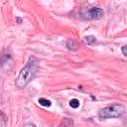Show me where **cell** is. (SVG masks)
<instances>
[{
  "label": "cell",
  "mask_w": 127,
  "mask_h": 127,
  "mask_svg": "<svg viewBox=\"0 0 127 127\" xmlns=\"http://www.w3.org/2000/svg\"><path fill=\"white\" fill-rule=\"evenodd\" d=\"M121 51H122V54L127 57V46H123V47L121 48Z\"/></svg>",
  "instance_id": "10"
},
{
  "label": "cell",
  "mask_w": 127,
  "mask_h": 127,
  "mask_svg": "<svg viewBox=\"0 0 127 127\" xmlns=\"http://www.w3.org/2000/svg\"><path fill=\"white\" fill-rule=\"evenodd\" d=\"M65 121H67V119H64V120H63V122H62L60 125H72V124H73L72 120H68V122H65Z\"/></svg>",
  "instance_id": "9"
},
{
  "label": "cell",
  "mask_w": 127,
  "mask_h": 127,
  "mask_svg": "<svg viewBox=\"0 0 127 127\" xmlns=\"http://www.w3.org/2000/svg\"><path fill=\"white\" fill-rule=\"evenodd\" d=\"M83 41L87 45H92V44H94L96 42V39L93 36H86V37L83 38Z\"/></svg>",
  "instance_id": "5"
},
{
  "label": "cell",
  "mask_w": 127,
  "mask_h": 127,
  "mask_svg": "<svg viewBox=\"0 0 127 127\" xmlns=\"http://www.w3.org/2000/svg\"><path fill=\"white\" fill-rule=\"evenodd\" d=\"M79 104H80V102H79V100L76 99V98H72V99L69 101L70 107H71V108H74V109L78 108V107H79Z\"/></svg>",
  "instance_id": "7"
},
{
  "label": "cell",
  "mask_w": 127,
  "mask_h": 127,
  "mask_svg": "<svg viewBox=\"0 0 127 127\" xmlns=\"http://www.w3.org/2000/svg\"><path fill=\"white\" fill-rule=\"evenodd\" d=\"M103 10L98 8V7H93L90 8L87 11V18L91 19V20H95V19H100L103 16Z\"/></svg>",
  "instance_id": "3"
},
{
  "label": "cell",
  "mask_w": 127,
  "mask_h": 127,
  "mask_svg": "<svg viewBox=\"0 0 127 127\" xmlns=\"http://www.w3.org/2000/svg\"><path fill=\"white\" fill-rule=\"evenodd\" d=\"M39 103L40 105L45 106V107H50L52 105V102L47 98H39Z\"/></svg>",
  "instance_id": "6"
},
{
  "label": "cell",
  "mask_w": 127,
  "mask_h": 127,
  "mask_svg": "<svg viewBox=\"0 0 127 127\" xmlns=\"http://www.w3.org/2000/svg\"><path fill=\"white\" fill-rule=\"evenodd\" d=\"M66 48H67L68 50H70V51H75V50H77L78 45H77V43H76L74 40L68 39V40L66 41Z\"/></svg>",
  "instance_id": "4"
},
{
  "label": "cell",
  "mask_w": 127,
  "mask_h": 127,
  "mask_svg": "<svg viewBox=\"0 0 127 127\" xmlns=\"http://www.w3.org/2000/svg\"><path fill=\"white\" fill-rule=\"evenodd\" d=\"M17 22H18V23L20 24V23H21L22 21H21V19H20V18H17Z\"/></svg>",
  "instance_id": "11"
},
{
  "label": "cell",
  "mask_w": 127,
  "mask_h": 127,
  "mask_svg": "<svg viewBox=\"0 0 127 127\" xmlns=\"http://www.w3.org/2000/svg\"><path fill=\"white\" fill-rule=\"evenodd\" d=\"M6 122H7V117H6V115L3 113V112H1V126L2 127H5V125H6Z\"/></svg>",
  "instance_id": "8"
},
{
  "label": "cell",
  "mask_w": 127,
  "mask_h": 127,
  "mask_svg": "<svg viewBox=\"0 0 127 127\" xmlns=\"http://www.w3.org/2000/svg\"><path fill=\"white\" fill-rule=\"evenodd\" d=\"M125 113V107L122 104L114 103L112 105L106 106L98 111L100 118H118Z\"/></svg>",
  "instance_id": "2"
},
{
  "label": "cell",
  "mask_w": 127,
  "mask_h": 127,
  "mask_svg": "<svg viewBox=\"0 0 127 127\" xmlns=\"http://www.w3.org/2000/svg\"><path fill=\"white\" fill-rule=\"evenodd\" d=\"M38 61L35 58H30L27 64L21 69L17 79H16V85L19 88H24L28 85V83L32 80V78L35 76L36 70H37Z\"/></svg>",
  "instance_id": "1"
}]
</instances>
